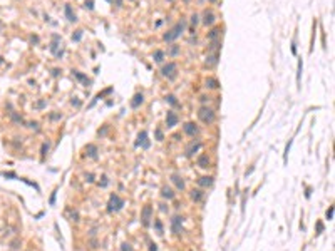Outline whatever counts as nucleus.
<instances>
[{"mask_svg":"<svg viewBox=\"0 0 335 251\" xmlns=\"http://www.w3.org/2000/svg\"><path fill=\"white\" fill-rule=\"evenodd\" d=\"M149 139H148V132H144V131H143V132H139V136H137V141H136V146L137 147H143V149H148L149 147Z\"/></svg>","mask_w":335,"mask_h":251,"instance_id":"39448f33","label":"nucleus"},{"mask_svg":"<svg viewBox=\"0 0 335 251\" xmlns=\"http://www.w3.org/2000/svg\"><path fill=\"white\" fill-rule=\"evenodd\" d=\"M198 18H199V17H198V15H196V14H193V15H191V24H193V27H195V25H196V24H198V22H199Z\"/></svg>","mask_w":335,"mask_h":251,"instance_id":"c85d7f7f","label":"nucleus"},{"mask_svg":"<svg viewBox=\"0 0 335 251\" xmlns=\"http://www.w3.org/2000/svg\"><path fill=\"white\" fill-rule=\"evenodd\" d=\"M37 126H39V124H37V122H30V126H29V127H32V129H39Z\"/></svg>","mask_w":335,"mask_h":251,"instance_id":"58836bf2","label":"nucleus"},{"mask_svg":"<svg viewBox=\"0 0 335 251\" xmlns=\"http://www.w3.org/2000/svg\"><path fill=\"white\" fill-rule=\"evenodd\" d=\"M332 218H333V206H330L327 211V219H332Z\"/></svg>","mask_w":335,"mask_h":251,"instance_id":"c756f323","label":"nucleus"},{"mask_svg":"<svg viewBox=\"0 0 335 251\" xmlns=\"http://www.w3.org/2000/svg\"><path fill=\"white\" fill-rule=\"evenodd\" d=\"M65 17H67L69 22H76V14L72 12V8H71V5H65Z\"/></svg>","mask_w":335,"mask_h":251,"instance_id":"f3484780","label":"nucleus"},{"mask_svg":"<svg viewBox=\"0 0 335 251\" xmlns=\"http://www.w3.org/2000/svg\"><path fill=\"white\" fill-rule=\"evenodd\" d=\"M87 181H89V183H92V181H94V176H92V174H87Z\"/></svg>","mask_w":335,"mask_h":251,"instance_id":"ea45409f","label":"nucleus"},{"mask_svg":"<svg viewBox=\"0 0 335 251\" xmlns=\"http://www.w3.org/2000/svg\"><path fill=\"white\" fill-rule=\"evenodd\" d=\"M198 166H199V168H203V169L209 168V158H208V156H206V154L199 156V158H198Z\"/></svg>","mask_w":335,"mask_h":251,"instance_id":"2eb2a0df","label":"nucleus"},{"mask_svg":"<svg viewBox=\"0 0 335 251\" xmlns=\"http://www.w3.org/2000/svg\"><path fill=\"white\" fill-rule=\"evenodd\" d=\"M198 117L201 119L205 124H211V122L215 121V112H213L211 109H208V107H201L198 111Z\"/></svg>","mask_w":335,"mask_h":251,"instance_id":"7ed1b4c3","label":"nucleus"},{"mask_svg":"<svg viewBox=\"0 0 335 251\" xmlns=\"http://www.w3.org/2000/svg\"><path fill=\"white\" fill-rule=\"evenodd\" d=\"M168 54L173 55V57H174V55H178V54H179V47H178L176 44H174V45H171V49H169V52H168Z\"/></svg>","mask_w":335,"mask_h":251,"instance_id":"393cba45","label":"nucleus"},{"mask_svg":"<svg viewBox=\"0 0 335 251\" xmlns=\"http://www.w3.org/2000/svg\"><path fill=\"white\" fill-rule=\"evenodd\" d=\"M183 129H184V132H186L188 136H195V134H198V126H196L195 122H186Z\"/></svg>","mask_w":335,"mask_h":251,"instance_id":"6e6552de","label":"nucleus"},{"mask_svg":"<svg viewBox=\"0 0 335 251\" xmlns=\"http://www.w3.org/2000/svg\"><path fill=\"white\" fill-rule=\"evenodd\" d=\"M176 72H178V65L174 62H169V64H166L164 67L161 69V74L168 79H174L176 77Z\"/></svg>","mask_w":335,"mask_h":251,"instance_id":"20e7f679","label":"nucleus"},{"mask_svg":"<svg viewBox=\"0 0 335 251\" xmlns=\"http://www.w3.org/2000/svg\"><path fill=\"white\" fill-rule=\"evenodd\" d=\"M317 228H318V233H322V230H324V224H322V223H318Z\"/></svg>","mask_w":335,"mask_h":251,"instance_id":"a19ab883","label":"nucleus"},{"mask_svg":"<svg viewBox=\"0 0 335 251\" xmlns=\"http://www.w3.org/2000/svg\"><path fill=\"white\" fill-rule=\"evenodd\" d=\"M171 228H173V233L174 234H179V231H181V224H183V218L181 216H174L173 218V221H171Z\"/></svg>","mask_w":335,"mask_h":251,"instance_id":"0eeeda50","label":"nucleus"},{"mask_svg":"<svg viewBox=\"0 0 335 251\" xmlns=\"http://www.w3.org/2000/svg\"><path fill=\"white\" fill-rule=\"evenodd\" d=\"M156 137H158V141H163V132H161V129H156Z\"/></svg>","mask_w":335,"mask_h":251,"instance_id":"72a5a7b5","label":"nucleus"},{"mask_svg":"<svg viewBox=\"0 0 335 251\" xmlns=\"http://www.w3.org/2000/svg\"><path fill=\"white\" fill-rule=\"evenodd\" d=\"M149 246H151V248H149V249H151V251H158V246H156L154 243H151V244H149Z\"/></svg>","mask_w":335,"mask_h":251,"instance_id":"4c0bfd02","label":"nucleus"},{"mask_svg":"<svg viewBox=\"0 0 335 251\" xmlns=\"http://www.w3.org/2000/svg\"><path fill=\"white\" fill-rule=\"evenodd\" d=\"M99 184H101L102 187H104V186H107V178H106V176H102V183H99Z\"/></svg>","mask_w":335,"mask_h":251,"instance_id":"f704fd0d","label":"nucleus"},{"mask_svg":"<svg viewBox=\"0 0 335 251\" xmlns=\"http://www.w3.org/2000/svg\"><path fill=\"white\" fill-rule=\"evenodd\" d=\"M211 2H213V0H211Z\"/></svg>","mask_w":335,"mask_h":251,"instance_id":"79ce46f5","label":"nucleus"},{"mask_svg":"<svg viewBox=\"0 0 335 251\" xmlns=\"http://www.w3.org/2000/svg\"><path fill=\"white\" fill-rule=\"evenodd\" d=\"M86 152L89 158H97V147L94 146V144H89V146L86 147Z\"/></svg>","mask_w":335,"mask_h":251,"instance_id":"dca6fc26","label":"nucleus"},{"mask_svg":"<svg viewBox=\"0 0 335 251\" xmlns=\"http://www.w3.org/2000/svg\"><path fill=\"white\" fill-rule=\"evenodd\" d=\"M124 206V201L117 196V194H112L109 197V203H107V211L109 213H116V211H121Z\"/></svg>","mask_w":335,"mask_h":251,"instance_id":"f03ea898","label":"nucleus"},{"mask_svg":"<svg viewBox=\"0 0 335 251\" xmlns=\"http://www.w3.org/2000/svg\"><path fill=\"white\" fill-rule=\"evenodd\" d=\"M216 62H218V54L208 55V59H206V64H208V65H215Z\"/></svg>","mask_w":335,"mask_h":251,"instance_id":"4be33fe9","label":"nucleus"},{"mask_svg":"<svg viewBox=\"0 0 335 251\" xmlns=\"http://www.w3.org/2000/svg\"><path fill=\"white\" fill-rule=\"evenodd\" d=\"M191 199H193V201H201L203 199V193L199 189H193V191H191Z\"/></svg>","mask_w":335,"mask_h":251,"instance_id":"6ab92c4d","label":"nucleus"},{"mask_svg":"<svg viewBox=\"0 0 335 251\" xmlns=\"http://www.w3.org/2000/svg\"><path fill=\"white\" fill-rule=\"evenodd\" d=\"M220 44L221 40H211V45H209V52H215V50L220 49Z\"/></svg>","mask_w":335,"mask_h":251,"instance_id":"5701e85b","label":"nucleus"},{"mask_svg":"<svg viewBox=\"0 0 335 251\" xmlns=\"http://www.w3.org/2000/svg\"><path fill=\"white\" fill-rule=\"evenodd\" d=\"M161 194H163V197H166V199H173V197H174L173 189H171V187H166V186L161 189Z\"/></svg>","mask_w":335,"mask_h":251,"instance_id":"a211bd4d","label":"nucleus"},{"mask_svg":"<svg viewBox=\"0 0 335 251\" xmlns=\"http://www.w3.org/2000/svg\"><path fill=\"white\" fill-rule=\"evenodd\" d=\"M206 87H209V89H218V80L216 79H208L206 80Z\"/></svg>","mask_w":335,"mask_h":251,"instance_id":"412c9836","label":"nucleus"},{"mask_svg":"<svg viewBox=\"0 0 335 251\" xmlns=\"http://www.w3.org/2000/svg\"><path fill=\"white\" fill-rule=\"evenodd\" d=\"M199 147H201V142H199V141H196V142L193 141V142H191L189 146L186 147V156H188V158H191V156H193L196 151L199 149Z\"/></svg>","mask_w":335,"mask_h":251,"instance_id":"9d476101","label":"nucleus"},{"mask_svg":"<svg viewBox=\"0 0 335 251\" xmlns=\"http://www.w3.org/2000/svg\"><path fill=\"white\" fill-rule=\"evenodd\" d=\"M61 117H62L61 114H51V119H54V121H55V119H61Z\"/></svg>","mask_w":335,"mask_h":251,"instance_id":"c9c22d12","label":"nucleus"},{"mask_svg":"<svg viewBox=\"0 0 335 251\" xmlns=\"http://www.w3.org/2000/svg\"><path fill=\"white\" fill-rule=\"evenodd\" d=\"M156 228H158V231H159V233L163 231V226H161V223H159V221H156Z\"/></svg>","mask_w":335,"mask_h":251,"instance_id":"e433bc0d","label":"nucleus"},{"mask_svg":"<svg viewBox=\"0 0 335 251\" xmlns=\"http://www.w3.org/2000/svg\"><path fill=\"white\" fill-rule=\"evenodd\" d=\"M198 184L201 187H209L213 184V178L211 176H205V178H201V179H198Z\"/></svg>","mask_w":335,"mask_h":251,"instance_id":"4468645a","label":"nucleus"},{"mask_svg":"<svg viewBox=\"0 0 335 251\" xmlns=\"http://www.w3.org/2000/svg\"><path fill=\"white\" fill-rule=\"evenodd\" d=\"M151 213H153L151 206H144V208H143V213H141V223H143V226H149Z\"/></svg>","mask_w":335,"mask_h":251,"instance_id":"423d86ee","label":"nucleus"},{"mask_svg":"<svg viewBox=\"0 0 335 251\" xmlns=\"http://www.w3.org/2000/svg\"><path fill=\"white\" fill-rule=\"evenodd\" d=\"M163 59H164V52H163V50H156V52H154V60L156 62H163Z\"/></svg>","mask_w":335,"mask_h":251,"instance_id":"b1692460","label":"nucleus"},{"mask_svg":"<svg viewBox=\"0 0 335 251\" xmlns=\"http://www.w3.org/2000/svg\"><path fill=\"white\" fill-rule=\"evenodd\" d=\"M221 34V29H213L211 32H209V35H208V39L209 40H216L218 39V35Z\"/></svg>","mask_w":335,"mask_h":251,"instance_id":"aec40b11","label":"nucleus"},{"mask_svg":"<svg viewBox=\"0 0 335 251\" xmlns=\"http://www.w3.org/2000/svg\"><path fill=\"white\" fill-rule=\"evenodd\" d=\"M123 251H133V248H131V244H127V243H124L123 244V248H121Z\"/></svg>","mask_w":335,"mask_h":251,"instance_id":"2f4dec72","label":"nucleus"},{"mask_svg":"<svg viewBox=\"0 0 335 251\" xmlns=\"http://www.w3.org/2000/svg\"><path fill=\"white\" fill-rule=\"evenodd\" d=\"M213 22H215V15H213V12L206 10L205 15H203V24H205V25H211Z\"/></svg>","mask_w":335,"mask_h":251,"instance_id":"ddd939ff","label":"nucleus"},{"mask_svg":"<svg viewBox=\"0 0 335 251\" xmlns=\"http://www.w3.org/2000/svg\"><path fill=\"white\" fill-rule=\"evenodd\" d=\"M80 39H82V30H77V32L72 35V40H76V42H77V40H80Z\"/></svg>","mask_w":335,"mask_h":251,"instance_id":"bb28decb","label":"nucleus"},{"mask_svg":"<svg viewBox=\"0 0 335 251\" xmlns=\"http://www.w3.org/2000/svg\"><path fill=\"white\" fill-rule=\"evenodd\" d=\"M178 121H179V119H178V116L174 114L173 111L168 112V116H166V126H168V127H174V126L178 124Z\"/></svg>","mask_w":335,"mask_h":251,"instance_id":"1a4fd4ad","label":"nucleus"},{"mask_svg":"<svg viewBox=\"0 0 335 251\" xmlns=\"http://www.w3.org/2000/svg\"><path fill=\"white\" fill-rule=\"evenodd\" d=\"M302 69H303V64H302V60L298 62V75H297V80H298V84H300V79H302Z\"/></svg>","mask_w":335,"mask_h":251,"instance_id":"cd10ccee","label":"nucleus"},{"mask_svg":"<svg viewBox=\"0 0 335 251\" xmlns=\"http://www.w3.org/2000/svg\"><path fill=\"white\" fill-rule=\"evenodd\" d=\"M166 100H168L169 104H173V106H178V100H176V97H174V96H168V97H166Z\"/></svg>","mask_w":335,"mask_h":251,"instance_id":"a878e982","label":"nucleus"},{"mask_svg":"<svg viewBox=\"0 0 335 251\" xmlns=\"http://www.w3.org/2000/svg\"><path fill=\"white\" fill-rule=\"evenodd\" d=\"M47 151H49V142H44L42 144V154H45Z\"/></svg>","mask_w":335,"mask_h":251,"instance_id":"473e14b6","label":"nucleus"},{"mask_svg":"<svg viewBox=\"0 0 335 251\" xmlns=\"http://www.w3.org/2000/svg\"><path fill=\"white\" fill-rule=\"evenodd\" d=\"M86 8H89V10H92V8H94V2H92V0H87V2H86Z\"/></svg>","mask_w":335,"mask_h":251,"instance_id":"7c9ffc66","label":"nucleus"},{"mask_svg":"<svg viewBox=\"0 0 335 251\" xmlns=\"http://www.w3.org/2000/svg\"><path fill=\"white\" fill-rule=\"evenodd\" d=\"M143 100H144V96H143V94H136V96L133 97V100H131V107L137 109L141 104H143Z\"/></svg>","mask_w":335,"mask_h":251,"instance_id":"f8f14e48","label":"nucleus"},{"mask_svg":"<svg viewBox=\"0 0 335 251\" xmlns=\"http://www.w3.org/2000/svg\"><path fill=\"white\" fill-rule=\"evenodd\" d=\"M171 181H173L174 186H176L179 191L184 189V181H183V178H181L179 174H173V176H171Z\"/></svg>","mask_w":335,"mask_h":251,"instance_id":"9b49d317","label":"nucleus"},{"mask_svg":"<svg viewBox=\"0 0 335 251\" xmlns=\"http://www.w3.org/2000/svg\"><path fill=\"white\" fill-rule=\"evenodd\" d=\"M183 30H184V22H178V24L174 25L169 32L164 34V37H163V39H164L166 42H173V40H176L178 37L181 35V32H183Z\"/></svg>","mask_w":335,"mask_h":251,"instance_id":"f257e3e1","label":"nucleus"}]
</instances>
